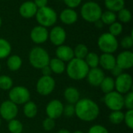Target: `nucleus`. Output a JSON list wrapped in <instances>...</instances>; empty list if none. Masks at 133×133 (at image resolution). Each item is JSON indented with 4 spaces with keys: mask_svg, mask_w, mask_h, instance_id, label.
<instances>
[{
    "mask_svg": "<svg viewBox=\"0 0 133 133\" xmlns=\"http://www.w3.org/2000/svg\"><path fill=\"white\" fill-rule=\"evenodd\" d=\"M100 19L101 20L103 24L111 25V23H115L116 21L117 15L114 12H111V11H109V10H106V11L102 12Z\"/></svg>",
    "mask_w": 133,
    "mask_h": 133,
    "instance_id": "obj_28",
    "label": "nucleus"
},
{
    "mask_svg": "<svg viewBox=\"0 0 133 133\" xmlns=\"http://www.w3.org/2000/svg\"><path fill=\"white\" fill-rule=\"evenodd\" d=\"M13 86L12 78L6 75L0 76V89L2 90H9Z\"/></svg>",
    "mask_w": 133,
    "mask_h": 133,
    "instance_id": "obj_34",
    "label": "nucleus"
},
{
    "mask_svg": "<svg viewBox=\"0 0 133 133\" xmlns=\"http://www.w3.org/2000/svg\"><path fill=\"white\" fill-rule=\"evenodd\" d=\"M105 75L103 69L97 67L90 69L86 78L90 85L93 87H99Z\"/></svg>",
    "mask_w": 133,
    "mask_h": 133,
    "instance_id": "obj_16",
    "label": "nucleus"
},
{
    "mask_svg": "<svg viewBox=\"0 0 133 133\" xmlns=\"http://www.w3.org/2000/svg\"><path fill=\"white\" fill-rule=\"evenodd\" d=\"M8 130L11 133H22L23 130V126L21 122L14 118L9 122Z\"/></svg>",
    "mask_w": 133,
    "mask_h": 133,
    "instance_id": "obj_31",
    "label": "nucleus"
},
{
    "mask_svg": "<svg viewBox=\"0 0 133 133\" xmlns=\"http://www.w3.org/2000/svg\"><path fill=\"white\" fill-rule=\"evenodd\" d=\"M57 133H71L69 130L66 129H62L60 130H58V132Z\"/></svg>",
    "mask_w": 133,
    "mask_h": 133,
    "instance_id": "obj_47",
    "label": "nucleus"
},
{
    "mask_svg": "<svg viewBox=\"0 0 133 133\" xmlns=\"http://www.w3.org/2000/svg\"><path fill=\"white\" fill-rule=\"evenodd\" d=\"M116 65L122 69H129L133 66V53L129 50L122 51L116 57Z\"/></svg>",
    "mask_w": 133,
    "mask_h": 133,
    "instance_id": "obj_15",
    "label": "nucleus"
},
{
    "mask_svg": "<svg viewBox=\"0 0 133 133\" xmlns=\"http://www.w3.org/2000/svg\"><path fill=\"white\" fill-rule=\"evenodd\" d=\"M35 17L39 25L46 28L54 26L58 19V15L55 10L48 5L38 9Z\"/></svg>",
    "mask_w": 133,
    "mask_h": 133,
    "instance_id": "obj_5",
    "label": "nucleus"
},
{
    "mask_svg": "<svg viewBox=\"0 0 133 133\" xmlns=\"http://www.w3.org/2000/svg\"><path fill=\"white\" fill-rule=\"evenodd\" d=\"M63 2L67 5L68 8L74 9L81 4L82 0H63Z\"/></svg>",
    "mask_w": 133,
    "mask_h": 133,
    "instance_id": "obj_42",
    "label": "nucleus"
},
{
    "mask_svg": "<svg viewBox=\"0 0 133 133\" xmlns=\"http://www.w3.org/2000/svg\"><path fill=\"white\" fill-rule=\"evenodd\" d=\"M73 53H74V58L84 59L87 55L89 53V50H88V48L85 44H78L73 49Z\"/></svg>",
    "mask_w": 133,
    "mask_h": 133,
    "instance_id": "obj_30",
    "label": "nucleus"
},
{
    "mask_svg": "<svg viewBox=\"0 0 133 133\" xmlns=\"http://www.w3.org/2000/svg\"><path fill=\"white\" fill-rule=\"evenodd\" d=\"M50 59L48 51L41 47H34L29 53L30 64L37 69H41L43 67L48 65Z\"/></svg>",
    "mask_w": 133,
    "mask_h": 133,
    "instance_id": "obj_3",
    "label": "nucleus"
},
{
    "mask_svg": "<svg viewBox=\"0 0 133 133\" xmlns=\"http://www.w3.org/2000/svg\"><path fill=\"white\" fill-rule=\"evenodd\" d=\"M23 64L22 58L17 55H12L8 57L6 61V65L8 69L12 72L18 71Z\"/></svg>",
    "mask_w": 133,
    "mask_h": 133,
    "instance_id": "obj_23",
    "label": "nucleus"
},
{
    "mask_svg": "<svg viewBox=\"0 0 133 133\" xmlns=\"http://www.w3.org/2000/svg\"><path fill=\"white\" fill-rule=\"evenodd\" d=\"M41 72H42V76H51L52 73L49 65H46L43 67L41 69Z\"/></svg>",
    "mask_w": 133,
    "mask_h": 133,
    "instance_id": "obj_45",
    "label": "nucleus"
},
{
    "mask_svg": "<svg viewBox=\"0 0 133 133\" xmlns=\"http://www.w3.org/2000/svg\"><path fill=\"white\" fill-rule=\"evenodd\" d=\"M9 100L16 105L24 104L30 101V93L23 86L12 87L9 92Z\"/></svg>",
    "mask_w": 133,
    "mask_h": 133,
    "instance_id": "obj_7",
    "label": "nucleus"
},
{
    "mask_svg": "<svg viewBox=\"0 0 133 133\" xmlns=\"http://www.w3.org/2000/svg\"><path fill=\"white\" fill-rule=\"evenodd\" d=\"M55 55L57 58L62 60L65 63L69 62L72 58H74L73 49L71 47L65 44H62L57 47L55 50Z\"/></svg>",
    "mask_w": 133,
    "mask_h": 133,
    "instance_id": "obj_18",
    "label": "nucleus"
},
{
    "mask_svg": "<svg viewBox=\"0 0 133 133\" xmlns=\"http://www.w3.org/2000/svg\"><path fill=\"white\" fill-rule=\"evenodd\" d=\"M63 115L68 118H71L74 116L75 115V105L68 104L67 105L64 106Z\"/></svg>",
    "mask_w": 133,
    "mask_h": 133,
    "instance_id": "obj_41",
    "label": "nucleus"
},
{
    "mask_svg": "<svg viewBox=\"0 0 133 133\" xmlns=\"http://www.w3.org/2000/svg\"><path fill=\"white\" fill-rule=\"evenodd\" d=\"M84 61L90 69L97 68L99 65V56L95 52H89L84 58Z\"/></svg>",
    "mask_w": 133,
    "mask_h": 133,
    "instance_id": "obj_29",
    "label": "nucleus"
},
{
    "mask_svg": "<svg viewBox=\"0 0 133 133\" xmlns=\"http://www.w3.org/2000/svg\"><path fill=\"white\" fill-rule=\"evenodd\" d=\"M42 126L45 131H47V132L51 131L55 127V121L52 118L47 117L45 119H44V121L42 122Z\"/></svg>",
    "mask_w": 133,
    "mask_h": 133,
    "instance_id": "obj_38",
    "label": "nucleus"
},
{
    "mask_svg": "<svg viewBox=\"0 0 133 133\" xmlns=\"http://www.w3.org/2000/svg\"><path fill=\"white\" fill-rule=\"evenodd\" d=\"M72 133H84L83 132H82V131H80V130H77V131H75V132H73Z\"/></svg>",
    "mask_w": 133,
    "mask_h": 133,
    "instance_id": "obj_48",
    "label": "nucleus"
},
{
    "mask_svg": "<svg viewBox=\"0 0 133 133\" xmlns=\"http://www.w3.org/2000/svg\"><path fill=\"white\" fill-rule=\"evenodd\" d=\"M48 39L54 45L60 46L64 44L66 40V32L61 26H55L48 33Z\"/></svg>",
    "mask_w": 133,
    "mask_h": 133,
    "instance_id": "obj_13",
    "label": "nucleus"
},
{
    "mask_svg": "<svg viewBox=\"0 0 133 133\" xmlns=\"http://www.w3.org/2000/svg\"><path fill=\"white\" fill-rule=\"evenodd\" d=\"M97 45L103 53L113 54L118 48V41L116 37L108 32L102 34L99 37L97 40Z\"/></svg>",
    "mask_w": 133,
    "mask_h": 133,
    "instance_id": "obj_6",
    "label": "nucleus"
},
{
    "mask_svg": "<svg viewBox=\"0 0 133 133\" xmlns=\"http://www.w3.org/2000/svg\"><path fill=\"white\" fill-rule=\"evenodd\" d=\"M2 18L0 16V27L2 26Z\"/></svg>",
    "mask_w": 133,
    "mask_h": 133,
    "instance_id": "obj_49",
    "label": "nucleus"
},
{
    "mask_svg": "<svg viewBox=\"0 0 133 133\" xmlns=\"http://www.w3.org/2000/svg\"><path fill=\"white\" fill-rule=\"evenodd\" d=\"M63 109L64 104L62 103V101L55 99L48 103L45 108V112L48 118L55 120L63 115Z\"/></svg>",
    "mask_w": 133,
    "mask_h": 133,
    "instance_id": "obj_12",
    "label": "nucleus"
},
{
    "mask_svg": "<svg viewBox=\"0 0 133 133\" xmlns=\"http://www.w3.org/2000/svg\"><path fill=\"white\" fill-rule=\"evenodd\" d=\"M64 98L70 104H76L80 99V94L77 88L69 87L64 91Z\"/></svg>",
    "mask_w": 133,
    "mask_h": 133,
    "instance_id": "obj_21",
    "label": "nucleus"
},
{
    "mask_svg": "<svg viewBox=\"0 0 133 133\" xmlns=\"http://www.w3.org/2000/svg\"><path fill=\"white\" fill-rule=\"evenodd\" d=\"M103 93L108 94L115 90V79L111 76H105L99 86Z\"/></svg>",
    "mask_w": 133,
    "mask_h": 133,
    "instance_id": "obj_26",
    "label": "nucleus"
},
{
    "mask_svg": "<svg viewBox=\"0 0 133 133\" xmlns=\"http://www.w3.org/2000/svg\"><path fill=\"white\" fill-rule=\"evenodd\" d=\"M100 114L98 104L90 98L79 99L75 104V115L81 121L90 122L96 120Z\"/></svg>",
    "mask_w": 133,
    "mask_h": 133,
    "instance_id": "obj_1",
    "label": "nucleus"
},
{
    "mask_svg": "<svg viewBox=\"0 0 133 133\" xmlns=\"http://www.w3.org/2000/svg\"><path fill=\"white\" fill-rule=\"evenodd\" d=\"M59 19L64 24L72 25L77 21L78 14L73 9L66 8L60 12Z\"/></svg>",
    "mask_w": 133,
    "mask_h": 133,
    "instance_id": "obj_19",
    "label": "nucleus"
},
{
    "mask_svg": "<svg viewBox=\"0 0 133 133\" xmlns=\"http://www.w3.org/2000/svg\"><path fill=\"white\" fill-rule=\"evenodd\" d=\"M33 2H34V4L37 7V9H40V8L47 6L48 0H34Z\"/></svg>",
    "mask_w": 133,
    "mask_h": 133,
    "instance_id": "obj_44",
    "label": "nucleus"
},
{
    "mask_svg": "<svg viewBox=\"0 0 133 133\" xmlns=\"http://www.w3.org/2000/svg\"><path fill=\"white\" fill-rule=\"evenodd\" d=\"M121 45L123 48H125L126 50L132 48L133 46L132 34H131V35L125 36L121 41Z\"/></svg>",
    "mask_w": 133,
    "mask_h": 133,
    "instance_id": "obj_36",
    "label": "nucleus"
},
{
    "mask_svg": "<svg viewBox=\"0 0 133 133\" xmlns=\"http://www.w3.org/2000/svg\"><path fill=\"white\" fill-rule=\"evenodd\" d=\"M1 125H2V118H0V126H1Z\"/></svg>",
    "mask_w": 133,
    "mask_h": 133,
    "instance_id": "obj_50",
    "label": "nucleus"
},
{
    "mask_svg": "<svg viewBox=\"0 0 133 133\" xmlns=\"http://www.w3.org/2000/svg\"><path fill=\"white\" fill-rule=\"evenodd\" d=\"M90 68L84 59L74 58L69 61L65 67L68 76L73 80H82L87 77Z\"/></svg>",
    "mask_w": 133,
    "mask_h": 133,
    "instance_id": "obj_2",
    "label": "nucleus"
},
{
    "mask_svg": "<svg viewBox=\"0 0 133 133\" xmlns=\"http://www.w3.org/2000/svg\"><path fill=\"white\" fill-rule=\"evenodd\" d=\"M109 121L114 125H119L124 121V113L122 111H113L109 115Z\"/></svg>",
    "mask_w": 133,
    "mask_h": 133,
    "instance_id": "obj_32",
    "label": "nucleus"
},
{
    "mask_svg": "<svg viewBox=\"0 0 133 133\" xmlns=\"http://www.w3.org/2000/svg\"><path fill=\"white\" fill-rule=\"evenodd\" d=\"M55 87V81L51 76H42L36 83V90L41 96H48L51 94Z\"/></svg>",
    "mask_w": 133,
    "mask_h": 133,
    "instance_id": "obj_9",
    "label": "nucleus"
},
{
    "mask_svg": "<svg viewBox=\"0 0 133 133\" xmlns=\"http://www.w3.org/2000/svg\"><path fill=\"white\" fill-rule=\"evenodd\" d=\"M104 102L106 107L113 111H122L124 108V96L116 90L105 94Z\"/></svg>",
    "mask_w": 133,
    "mask_h": 133,
    "instance_id": "obj_8",
    "label": "nucleus"
},
{
    "mask_svg": "<svg viewBox=\"0 0 133 133\" xmlns=\"http://www.w3.org/2000/svg\"><path fill=\"white\" fill-rule=\"evenodd\" d=\"M122 30H123V26L119 22L115 21V23L109 25V32L108 33L115 37L120 35L122 33Z\"/></svg>",
    "mask_w": 133,
    "mask_h": 133,
    "instance_id": "obj_35",
    "label": "nucleus"
},
{
    "mask_svg": "<svg viewBox=\"0 0 133 133\" xmlns=\"http://www.w3.org/2000/svg\"><path fill=\"white\" fill-rule=\"evenodd\" d=\"M37 9V7L33 1H26L20 5L19 8V13L23 18L30 19L35 16Z\"/></svg>",
    "mask_w": 133,
    "mask_h": 133,
    "instance_id": "obj_17",
    "label": "nucleus"
},
{
    "mask_svg": "<svg viewBox=\"0 0 133 133\" xmlns=\"http://www.w3.org/2000/svg\"><path fill=\"white\" fill-rule=\"evenodd\" d=\"M11 51L12 47L10 43L4 38H0V59L8 58Z\"/></svg>",
    "mask_w": 133,
    "mask_h": 133,
    "instance_id": "obj_27",
    "label": "nucleus"
},
{
    "mask_svg": "<svg viewBox=\"0 0 133 133\" xmlns=\"http://www.w3.org/2000/svg\"><path fill=\"white\" fill-rule=\"evenodd\" d=\"M104 5L109 11L118 12L125 8V0H104Z\"/></svg>",
    "mask_w": 133,
    "mask_h": 133,
    "instance_id": "obj_25",
    "label": "nucleus"
},
{
    "mask_svg": "<svg viewBox=\"0 0 133 133\" xmlns=\"http://www.w3.org/2000/svg\"><path fill=\"white\" fill-rule=\"evenodd\" d=\"M124 107L127 110H133V93L132 91L127 93L124 97Z\"/></svg>",
    "mask_w": 133,
    "mask_h": 133,
    "instance_id": "obj_39",
    "label": "nucleus"
},
{
    "mask_svg": "<svg viewBox=\"0 0 133 133\" xmlns=\"http://www.w3.org/2000/svg\"><path fill=\"white\" fill-rule=\"evenodd\" d=\"M88 133H109L108 129L101 125H94L90 128Z\"/></svg>",
    "mask_w": 133,
    "mask_h": 133,
    "instance_id": "obj_40",
    "label": "nucleus"
},
{
    "mask_svg": "<svg viewBox=\"0 0 133 133\" xmlns=\"http://www.w3.org/2000/svg\"><path fill=\"white\" fill-rule=\"evenodd\" d=\"M111 72L113 76H115V78L118 76H120L122 73H123V69H122L119 66H118L117 65L111 70Z\"/></svg>",
    "mask_w": 133,
    "mask_h": 133,
    "instance_id": "obj_43",
    "label": "nucleus"
},
{
    "mask_svg": "<svg viewBox=\"0 0 133 133\" xmlns=\"http://www.w3.org/2000/svg\"><path fill=\"white\" fill-rule=\"evenodd\" d=\"M125 124L130 129H133V110H127L124 113V121Z\"/></svg>",
    "mask_w": 133,
    "mask_h": 133,
    "instance_id": "obj_37",
    "label": "nucleus"
},
{
    "mask_svg": "<svg viewBox=\"0 0 133 133\" xmlns=\"http://www.w3.org/2000/svg\"><path fill=\"white\" fill-rule=\"evenodd\" d=\"M102 9L101 5L94 2L89 1L85 2L80 9V14L82 18L89 23H95L101 19L102 13Z\"/></svg>",
    "mask_w": 133,
    "mask_h": 133,
    "instance_id": "obj_4",
    "label": "nucleus"
},
{
    "mask_svg": "<svg viewBox=\"0 0 133 133\" xmlns=\"http://www.w3.org/2000/svg\"><path fill=\"white\" fill-rule=\"evenodd\" d=\"M48 65L52 73H55V74H62L65 71L66 65L65 62L57 58L50 59Z\"/></svg>",
    "mask_w": 133,
    "mask_h": 133,
    "instance_id": "obj_22",
    "label": "nucleus"
},
{
    "mask_svg": "<svg viewBox=\"0 0 133 133\" xmlns=\"http://www.w3.org/2000/svg\"><path fill=\"white\" fill-rule=\"evenodd\" d=\"M48 30L46 27L42 26L41 25L34 26L30 34V37L31 41L37 44H41L46 42L48 39Z\"/></svg>",
    "mask_w": 133,
    "mask_h": 133,
    "instance_id": "obj_14",
    "label": "nucleus"
},
{
    "mask_svg": "<svg viewBox=\"0 0 133 133\" xmlns=\"http://www.w3.org/2000/svg\"><path fill=\"white\" fill-rule=\"evenodd\" d=\"M132 16L131 11L125 8H123L122 9L118 11V15H117V18L118 19V20L123 23H129L132 19Z\"/></svg>",
    "mask_w": 133,
    "mask_h": 133,
    "instance_id": "obj_33",
    "label": "nucleus"
},
{
    "mask_svg": "<svg viewBox=\"0 0 133 133\" xmlns=\"http://www.w3.org/2000/svg\"><path fill=\"white\" fill-rule=\"evenodd\" d=\"M0 71H1V64H0Z\"/></svg>",
    "mask_w": 133,
    "mask_h": 133,
    "instance_id": "obj_51",
    "label": "nucleus"
},
{
    "mask_svg": "<svg viewBox=\"0 0 133 133\" xmlns=\"http://www.w3.org/2000/svg\"><path fill=\"white\" fill-rule=\"evenodd\" d=\"M99 65L104 70L111 71L116 65V58L113 54L103 53L99 56Z\"/></svg>",
    "mask_w": 133,
    "mask_h": 133,
    "instance_id": "obj_20",
    "label": "nucleus"
},
{
    "mask_svg": "<svg viewBox=\"0 0 133 133\" xmlns=\"http://www.w3.org/2000/svg\"><path fill=\"white\" fill-rule=\"evenodd\" d=\"M94 23H95V26H96V27H98V28H101V27H103V26H104V24H103V23L101 22V19L96 21Z\"/></svg>",
    "mask_w": 133,
    "mask_h": 133,
    "instance_id": "obj_46",
    "label": "nucleus"
},
{
    "mask_svg": "<svg viewBox=\"0 0 133 133\" xmlns=\"http://www.w3.org/2000/svg\"><path fill=\"white\" fill-rule=\"evenodd\" d=\"M132 77L129 73H122L115 79V90L121 94H127L132 88Z\"/></svg>",
    "mask_w": 133,
    "mask_h": 133,
    "instance_id": "obj_10",
    "label": "nucleus"
},
{
    "mask_svg": "<svg viewBox=\"0 0 133 133\" xmlns=\"http://www.w3.org/2000/svg\"><path fill=\"white\" fill-rule=\"evenodd\" d=\"M18 115V105L12 103L11 101L7 100L0 104V117L5 121L9 122Z\"/></svg>",
    "mask_w": 133,
    "mask_h": 133,
    "instance_id": "obj_11",
    "label": "nucleus"
},
{
    "mask_svg": "<svg viewBox=\"0 0 133 133\" xmlns=\"http://www.w3.org/2000/svg\"><path fill=\"white\" fill-rule=\"evenodd\" d=\"M23 111L25 117L28 118H33L36 117V115H37V111H38L37 106L34 101H29L23 104Z\"/></svg>",
    "mask_w": 133,
    "mask_h": 133,
    "instance_id": "obj_24",
    "label": "nucleus"
}]
</instances>
